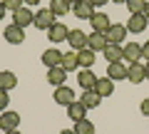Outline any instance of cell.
<instances>
[{"label":"cell","instance_id":"f546056e","mask_svg":"<svg viewBox=\"0 0 149 134\" xmlns=\"http://www.w3.org/2000/svg\"><path fill=\"white\" fill-rule=\"evenodd\" d=\"M3 3H5V8H8V10H13V12H15V10H20V8L25 5L22 0H3Z\"/></svg>","mask_w":149,"mask_h":134},{"label":"cell","instance_id":"ba28073f","mask_svg":"<svg viewBox=\"0 0 149 134\" xmlns=\"http://www.w3.org/2000/svg\"><path fill=\"white\" fill-rule=\"evenodd\" d=\"M3 37H5L10 45H20V42H25V30L13 22V25H8L5 30H3Z\"/></svg>","mask_w":149,"mask_h":134},{"label":"cell","instance_id":"8fae6325","mask_svg":"<svg viewBox=\"0 0 149 134\" xmlns=\"http://www.w3.org/2000/svg\"><path fill=\"white\" fill-rule=\"evenodd\" d=\"M72 12H74V17H80V20H90V17L95 15V5H92L90 0H82L77 5H72Z\"/></svg>","mask_w":149,"mask_h":134},{"label":"cell","instance_id":"4fadbf2b","mask_svg":"<svg viewBox=\"0 0 149 134\" xmlns=\"http://www.w3.org/2000/svg\"><path fill=\"white\" fill-rule=\"evenodd\" d=\"M55 102H57V104H65V107H67V104L70 102H74V90H72V87H55Z\"/></svg>","mask_w":149,"mask_h":134},{"label":"cell","instance_id":"6da1fadb","mask_svg":"<svg viewBox=\"0 0 149 134\" xmlns=\"http://www.w3.org/2000/svg\"><path fill=\"white\" fill-rule=\"evenodd\" d=\"M32 25H35L37 30H45V32H47L50 27L55 25V12L50 10V8H42V10H37V12H35V22H32Z\"/></svg>","mask_w":149,"mask_h":134},{"label":"cell","instance_id":"4316f807","mask_svg":"<svg viewBox=\"0 0 149 134\" xmlns=\"http://www.w3.org/2000/svg\"><path fill=\"white\" fill-rule=\"evenodd\" d=\"M74 134H95V124L90 122V119H80V122H74Z\"/></svg>","mask_w":149,"mask_h":134},{"label":"cell","instance_id":"8992f818","mask_svg":"<svg viewBox=\"0 0 149 134\" xmlns=\"http://www.w3.org/2000/svg\"><path fill=\"white\" fill-rule=\"evenodd\" d=\"M127 80L132 82V85H142L144 80H147V67H144L142 62H129V75H127Z\"/></svg>","mask_w":149,"mask_h":134},{"label":"cell","instance_id":"d6986e66","mask_svg":"<svg viewBox=\"0 0 149 134\" xmlns=\"http://www.w3.org/2000/svg\"><path fill=\"white\" fill-rule=\"evenodd\" d=\"M67 42H70V47H72V50H82V47H87V35L82 30H70Z\"/></svg>","mask_w":149,"mask_h":134},{"label":"cell","instance_id":"3957f363","mask_svg":"<svg viewBox=\"0 0 149 134\" xmlns=\"http://www.w3.org/2000/svg\"><path fill=\"white\" fill-rule=\"evenodd\" d=\"M13 22H15L17 27H22V30H25V27H30L32 22H35V12H32L27 5H22L20 10L13 12Z\"/></svg>","mask_w":149,"mask_h":134},{"label":"cell","instance_id":"9a60e30c","mask_svg":"<svg viewBox=\"0 0 149 134\" xmlns=\"http://www.w3.org/2000/svg\"><path fill=\"white\" fill-rule=\"evenodd\" d=\"M77 60H80V67H82V70H90V67H95L97 55H95V50L82 47V50H77Z\"/></svg>","mask_w":149,"mask_h":134},{"label":"cell","instance_id":"9c48e42d","mask_svg":"<svg viewBox=\"0 0 149 134\" xmlns=\"http://www.w3.org/2000/svg\"><path fill=\"white\" fill-rule=\"evenodd\" d=\"M137 60H142V45L139 42H129L122 47V62H137Z\"/></svg>","mask_w":149,"mask_h":134},{"label":"cell","instance_id":"1f68e13d","mask_svg":"<svg viewBox=\"0 0 149 134\" xmlns=\"http://www.w3.org/2000/svg\"><path fill=\"white\" fill-rule=\"evenodd\" d=\"M142 57H144V60L149 62V40H147V42L142 45Z\"/></svg>","mask_w":149,"mask_h":134},{"label":"cell","instance_id":"d4e9b609","mask_svg":"<svg viewBox=\"0 0 149 134\" xmlns=\"http://www.w3.org/2000/svg\"><path fill=\"white\" fill-rule=\"evenodd\" d=\"M50 10L55 12V17H62L72 10V5H70L67 0H50Z\"/></svg>","mask_w":149,"mask_h":134},{"label":"cell","instance_id":"7a4b0ae2","mask_svg":"<svg viewBox=\"0 0 149 134\" xmlns=\"http://www.w3.org/2000/svg\"><path fill=\"white\" fill-rule=\"evenodd\" d=\"M127 25H122V22H112L109 27H107V40H109V42H114V45H122L124 42V37H127Z\"/></svg>","mask_w":149,"mask_h":134},{"label":"cell","instance_id":"5b68a950","mask_svg":"<svg viewBox=\"0 0 149 134\" xmlns=\"http://www.w3.org/2000/svg\"><path fill=\"white\" fill-rule=\"evenodd\" d=\"M67 35H70V27L65 25V22H55V25L47 30V37H50V42H52V45L65 42V40H67Z\"/></svg>","mask_w":149,"mask_h":134},{"label":"cell","instance_id":"52a82bcc","mask_svg":"<svg viewBox=\"0 0 149 134\" xmlns=\"http://www.w3.org/2000/svg\"><path fill=\"white\" fill-rule=\"evenodd\" d=\"M129 75V65L127 62H109V67H107V77L109 80H127Z\"/></svg>","mask_w":149,"mask_h":134},{"label":"cell","instance_id":"83f0119b","mask_svg":"<svg viewBox=\"0 0 149 134\" xmlns=\"http://www.w3.org/2000/svg\"><path fill=\"white\" fill-rule=\"evenodd\" d=\"M124 5L129 8V15H137V12H144V5H147V0H127Z\"/></svg>","mask_w":149,"mask_h":134},{"label":"cell","instance_id":"836d02e7","mask_svg":"<svg viewBox=\"0 0 149 134\" xmlns=\"http://www.w3.org/2000/svg\"><path fill=\"white\" fill-rule=\"evenodd\" d=\"M5 12H8V8H5V3H3V0H0V20H3V17H5Z\"/></svg>","mask_w":149,"mask_h":134},{"label":"cell","instance_id":"ac0fdd59","mask_svg":"<svg viewBox=\"0 0 149 134\" xmlns=\"http://www.w3.org/2000/svg\"><path fill=\"white\" fill-rule=\"evenodd\" d=\"M102 55H104L107 65L109 62H122V45H114V42H107V47L102 50Z\"/></svg>","mask_w":149,"mask_h":134},{"label":"cell","instance_id":"277c9868","mask_svg":"<svg viewBox=\"0 0 149 134\" xmlns=\"http://www.w3.org/2000/svg\"><path fill=\"white\" fill-rule=\"evenodd\" d=\"M20 127V114L13 112V109H5L0 112V129L3 132H10V129H17Z\"/></svg>","mask_w":149,"mask_h":134},{"label":"cell","instance_id":"cb8c5ba5","mask_svg":"<svg viewBox=\"0 0 149 134\" xmlns=\"http://www.w3.org/2000/svg\"><path fill=\"white\" fill-rule=\"evenodd\" d=\"M13 87H17V75L15 72H0V90H5V92H10Z\"/></svg>","mask_w":149,"mask_h":134},{"label":"cell","instance_id":"5bb4252c","mask_svg":"<svg viewBox=\"0 0 149 134\" xmlns=\"http://www.w3.org/2000/svg\"><path fill=\"white\" fill-rule=\"evenodd\" d=\"M67 117L72 119V122H80V119L87 117V107L80 102V99H74V102L67 104Z\"/></svg>","mask_w":149,"mask_h":134},{"label":"cell","instance_id":"74e56055","mask_svg":"<svg viewBox=\"0 0 149 134\" xmlns=\"http://www.w3.org/2000/svg\"><path fill=\"white\" fill-rule=\"evenodd\" d=\"M67 3L70 5H77V3H82V0H67Z\"/></svg>","mask_w":149,"mask_h":134},{"label":"cell","instance_id":"f35d334b","mask_svg":"<svg viewBox=\"0 0 149 134\" xmlns=\"http://www.w3.org/2000/svg\"><path fill=\"white\" fill-rule=\"evenodd\" d=\"M5 134H20V132H17V129H10V132H5Z\"/></svg>","mask_w":149,"mask_h":134},{"label":"cell","instance_id":"44dd1931","mask_svg":"<svg viewBox=\"0 0 149 134\" xmlns=\"http://www.w3.org/2000/svg\"><path fill=\"white\" fill-rule=\"evenodd\" d=\"M90 25H92L95 32H107V27H109L112 22H109V17H107L104 12H95V15L90 17Z\"/></svg>","mask_w":149,"mask_h":134},{"label":"cell","instance_id":"7c38bea8","mask_svg":"<svg viewBox=\"0 0 149 134\" xmlns=\"http://www.w3.org/2000/svg\"><path fill=\"white\" fill-rule=\"evenodd\" d=\"M107 35L104 32H92V35H87V47L90 50H95V52H102V50L107 47Z\"/></svg>","mask_w":149,"mask_h":134},{"label":"cell","instance_id":"2e32d148","mask_svg":"<svg viewBox=\"0 0 149 134\" xmlns=\"http://www.w3.org/2000/svg\"><path fill=\"white\" fill-rule=\"evenodd\" d=\"M60 62H62V52H60L57 47H50V50L42 52V65L47 67V70H50V67H57Z\"/></svg>","mask_w":149,"mask_h":134},{"label":"cell","instance_id":"ffe728a7","mask_svg":"<svg viewBox=\"0 0 149 134\" xmlns=\"http://www.w3.org/2000/svg\"><path fill=\"white\" fill-rule=\"evenodd\" d=\"M80 102L85 104L87 109H95V107H100L102 97H100V92H97V90H85V92H82V97H80Z\"/></svg>","mask_w":149,"mask_h":134},{"label":"cell","instance_id":"e0dca14e","mask_svg":"<svg viewBox=\"0 0 149 134\" xmlns=\"http://www.w3.org/2000/svg\"><path fill=\"white\" fill-rule=\"evenodd\" d=\"M77 85H80L82 90H95L97 77H95V72H92V67H90V70H80V75H77Z\"/></svg>","mask_w":149,"mask_h":134},{"label":"cell","instance_id":"ab89813d","mask_svg":"<svg viewBox=\"0 0 149 134\" xmlns=\"http://www.w3.org/2000/svg\"><path fill=\"white\" fill-rule=\"evenodd\" d=\"M112 3H119V5H124V3H127V0H112Z\"/></svg>","mask_w":149,"mask_h":134},{"label":"cell","instance_id":"4dcf8cb0","mask_svg":"<svg viewBox=\"0 0 149 134\" xmlns=\"http://www.w3.org/2000/svg\"><path fill=\"white\" fill-rule=\"evenodd\" d=\"M139 112H142L144 117H149V97H147V99H142V104H139Z\"/></svg>","mask_w":149,"mask_h":134},{"label":"cell","instance_id":"8d00e7d4","mask_svg":"<svg viewBox=\"0 0 149 134\" xmlns=\"http://www.w3.org/2000/svg\"><path fill=\"white\" fill-rule=\"evenodd\" d=\"M60 134H74V129H62Z\"/></svg>","mask_w":149,"mask_h":134},{"label":"cell","instance_id":"30bf717a","mask_svg":"<svg viewBox=\"0 0 149 134\" xmlns=\"http://www.w3.org/2000/svg\"><path fill=\"white\" fill-rule=\"evenodd\" d=\"M65 80H67V70H65L62 65H57V67H50L47 70V82L52 87H62Z\"/></svg>","mask_w":149,"mask_h":134},{"label":"cell","instance_id":"484cf974","mask_svg":"<svg viewBox=\"0 0 149 134\" xmlns=\"http://www.w3.org/2000/svg\"><path fill=\"white\" fill-rule=\"evenodd\" d=\"M60 65H62L67 72L77 70V67H80V60H77V50H72V52H65V55H62V62H60Z\"/></svg>","mask_w":149,"mask_h":134},{"label":"cell","instance_id":"60d3db41","mask_svg":"<svg viewBox=\"0 0 149 134\" xmlns=\"http://www.w3.org/2000/svg\"><path fill=\"white\" fill-rule=\"evenodd\" d=\"M144 67H147V80H149V62H147V65H144Z\"/></svg>","mask_w":149,"mask_h":134},{"label":"cell","instance_id":"7402d4cb","mask_svg":"<svg viewBox=\"0 0 149 134\" xmlns=\"http://www.w3.org/2000/svg\"><path fill=\"white\" fill-rule=\"evenodd\" d=\"M147 25H149V20L144 17V12H137V15H129L127 30H132V32H142V30H144Z\"/></svg>","mask_w":149,"mask_h":134},{"label":"cell","instance_id":"f1b7e54d","mask_svg":"<svg viewBox=\"0 0 149 134\" xmlns=\"http://www.w3.org/2000/svg\"><path fill=\"white\" fill-rule=\"evenodd\" d=\"M8 107H10V94L5 90H0V112H5Z\"/></svg>","mask_w":149,"mask_h":134},{"label":"cell","instance_id":"d590c367","mask_svg":"<svg viewBox=\"0 0 149 134\" xmlns=\"http://www.w3.org/2000/svg\"><path fill=\"white\" fill-rule=\"evenodd\" d=\"M144 17H147V20H149V3H147V5H144Z\"/></svg>","mask_w":149,"mask_h":134},{"label":"cell","instance_id":"e575fe53","mask_svg":"<svg viewBox=\"0 0 149 134\" xmlns=\"http://www.w3.org/2000/svg\"><path fill=\"white\" fill-rule=\"evenodd\" d=\"M27 8H35V5H40V0H22Z\"/></svg>","mask_w":149,"mask_h":134},{"label":"cell","instance_id":"d6a6232c","mask_svg":"<svg viewBox=\"0 0 149 134\" xmlns=\"http://www.w3.org/2000/svg\"><path fill=\"white\" fill-rule=\"evenodd\" d=\"M90 3H92V5H95V8H102V5H107L109 0H90Z\"/></svg>","mask_w":149,"mask_h":134},{"label":"cell","instance_id":"603a6c76","mask_svg":"<svg viewBox=\"0 0 149 134\" xmlns=\"http://www.w3.org/2000/svg\"><path fill=\"white\" fill-rule=\"evenodd\" d=\"M95 90L100 92V97H109L114 92V80H109V77H97Z\"/></svg>","mask_w":149,"mask_h":134}]
</instances>
